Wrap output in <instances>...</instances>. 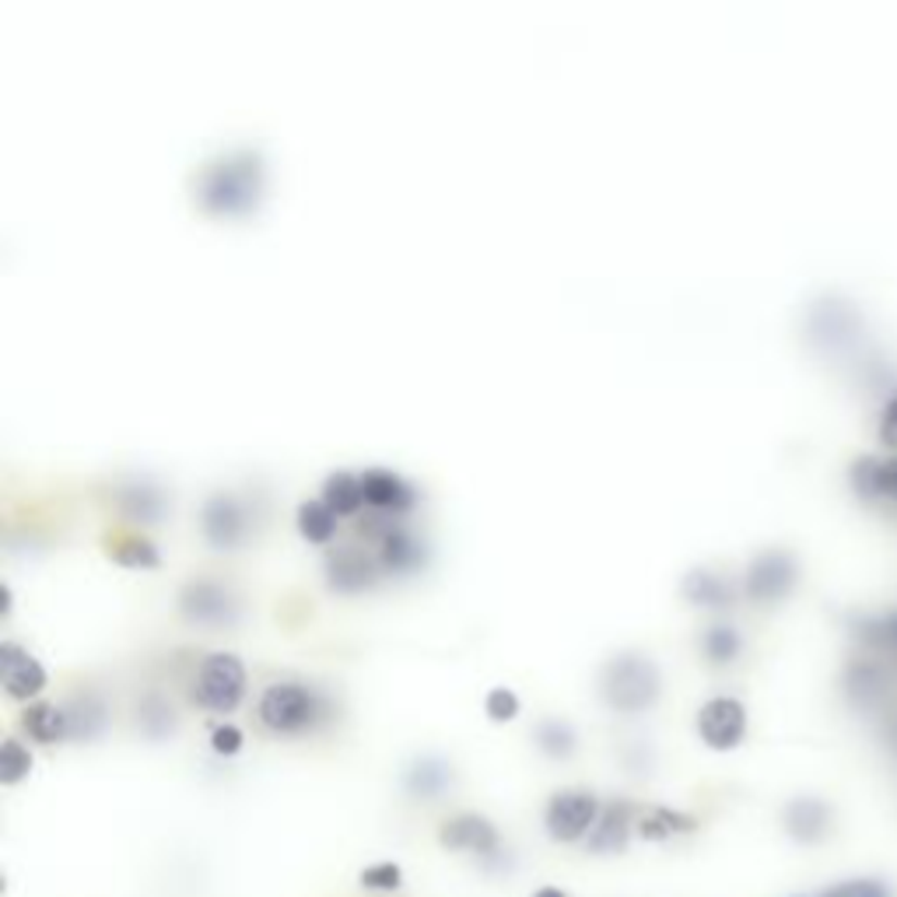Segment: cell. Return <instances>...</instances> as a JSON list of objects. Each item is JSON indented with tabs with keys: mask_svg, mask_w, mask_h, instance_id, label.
Masks as SVG:
<instances>
[{
	"mask_svg": "<svg viewBox=\"0 0 897 897\" xmlns=\"http://www.w3.org/2000/svg\"><path fill=\"white\" fill-rule=\"evenodd\" d=\"M260 726L274 736H312L334 719V701L326 690L302 681H277L260 695Z\"/></svg>",
	"mask_w": 897,
	"mask_h": 897,
	"instance_id": "6da1fadb",
	"label": "cell"
},
{
	"mask_svg": "<svg viewBox=\"0 0 897 897\" xmlns=\"http://www.w3.org/2000/svg\"><path fill=\"white\" fill-rule=\"evenodd\" d=\"M663 695V673L645 652H618L600 670V698L618 715H641Z\"/></svg>",
	"mask_w": 897,
	"mask_h": 897,
	"instance_id": "7a4b0ae2",
	"label": "cell"
},
{
	"mask_svg": "<svg viewBox=\"0 0 897 897\" xmlns=\"http://www.w3.org/2000/svg\"><path fill=\"white\" fill-rule=\"evenodd\" d=\"M246 663L235 652H211L194 676V701L203 712L232 715L246 698Z\"/></svg>",
	"mask_w": 897,
	"mask_h": 897,
	"instance_id": "3957f363",
	"label": "cell"
},
{
	"mask_svg": "<svg viewBox=\"0 0 897 897\" xmlns=\"http://www.w3.org/2000/svg\"><path fill=\"white\" fill-rule=\"evenodd\" d=\"M179 613L186 624L208 627V632H225L235 627L242 618L239 596L232 593V586L217 578H190L179 589Z\"/></svg>",
	"mask_w": 897,
	"mask_h": 897,
	"instance_id": "277c9868",
	"label": "cell"
},
{
	"mask_svg": "<svg viewBox=\"0 0 897 897\" xmlns=\"http://www.w3.org/2000/svg\"><path fill=\"white\" fill-rule=\"evenodd\" d=\"M799 582V561L782 547L761 550L758 558H750L744 572V596L758 607L782 603L785 596L796 589Z\"/></svg>",
	"mask_w": 897,
	"mask_h": 897,
	"instance_id": "5b68a950",
	"label": "cell"
},
{
	"mask_svg": "<svg viewBox=\"0 0 897 897\" xmlns=\"http://www.w3.org/2000/svg\"><path fill=\"white\" fill-rule=\"evenodd\" d=\"M600 810H603L600 799H596L589 789H558L544 807L547 838L558 845H572V842L589 838Z\"/></svg>",
	"mask_w": 897,
	"mask_h": 897,
	"instance_id": "8992f818",
	"label": "cell"
},
{
	"mask_svg": "<svg viewBox=\"0 0 897 897\" xmlns=\"http://www.w3.org/2000/svg\"><path fill=\"white\" fill-rule=\"evenodd\" d=\"M249 530H253V523H249V509L239 495L214 491L200 506V533L211 544V550L232 555V550H239L249 540Z\"/></svg>",
	"mask_w": 897,
	"mask_h": 897,
	"instance_id": "52a82bcc",
	"label": "cell"
},
{
	"mask_svg": "<svg viewBox=\"0 0 897 897\" xmlns=\"http://www.w3.org/2000/svg\"><path fill=\"white\" fill-rule=\"evenodd\" d=\"M323 572H326L329 593H340V596L369 593L375 582L386 575L383 564H379V555H369L365 547H354V544H344V547L329 550Z\"/></svg>",
	"mask_w": 897,
	"mask_h": 897,
	"instance_id": "ba28073f",
	"label": "cell"
},
{
	"mask_svg": "<svg viewBox=\"0 0 897 897\" xmlns=\"http://www.w3.org/2000/svg\"><path fill=\"white\" fill-rule=\"evenodd\" d=\"M698 736L708 750H736L747 736V708L739 698L715 695L698 708Z\"/></svg>",
	"mask_w": 897,
	"mask_h": 897,
	"instance_id": "9c48e42d",
	"label": "cell"
},
{
	"mask_svg": "<svg viewBox=\"0 0 897 897\" xmlns=\"http://www.w3.org/2000/svg\"><path fill=\"white\" fill-rule=\"evenodd\" d=\"M438 842H443V848H449V852H470V856H477L481 862H491V859L501 856V834L481 813L449 817V821L443 824V831H438Z\"/></svg>",
	"mask_w": 897,
	"mask_h": 897,
	"instance_id": "30bf717a",
	"label": "cell"
},
{
	"mask_svg": "<svg viewBox=\"0 0 897 897\" xmlns=\"http://www.w3.org/2000/svg\"><path fill=\"white\" fill-rule=\"evenodd\" d=\"M0 684H4L8 698L33 701L46 690V670L18 641H4L0 645Z\"/></svg>",
	"mask_w": 897,
	"mask_h": 897,
	"instance_id": "8fae6325",
	"label": "cell"
},
{
	"mask_svg": "<svg viewBox=\"0 0 897 897\" xmlns=\"http://www.w3.org/2000/svg\"><path fill=\"white\" fill-rule=\"evenodd\" d=\"M635 821H638V807L632 799H613L600 810L596 824L586 838V848L593 856H618L627 848L635 834Z\"/></svg>",
	"mask_w": 897,
	"mask_h": 897,
	"instance_id": "7c38bea8",
	"label": "cell"
},
{
	"mask_svg": "<svg viewBox=\"0 0 897 897\" xmlns=\"http://www.w3.org/2000/svg\"><path fill=\"white\" fill-rule=\"evenodd\" d=\"M375 544H379V564L386 575H414L428 564V547H424V540H418L400 519Z\"/></svg>",
	"mask_w": 897,
	"mask_h": 897,
	"instance_id": "4fadbf2b",
	"label": "cell"
},
{
	"mask_svg": "<svg viewBox=\"0 0 897 897\" xmlns=\"http://www.w3.org/2000/svg\"><path fill=\"white\" fill-rule=\"evenodd\" d=\"M785 834L799 845H817L831 834V807L817 796H796L782 810Z\"/></svg>",
	"mask_w": 897,
	"mask_h": 897,
	"instance_id": "5bb4252c",
	"label": "cell"
},
{
	"mask_svg": "<svg viewBox=\"0 0 897 897\" xmlns=\"http://www.w3.org/2000/svg\"><path fill=\"white\" fill-rule=\"evenodd\" d=\"M361 484H365V501L375 512H389V515H403L418 506V491L414 484H407L400 474L383 466H372L361 474Z\"/></svg>",
	"mask_w": 897,
	"mask_h": 897,
	"instance_id": "9a60e30c",
	"label": "cell"
},
{
	"mask_svg": "<svg viewBox=\"0 0 897 897\" xmlns=\"http://www.w3.org/2000/svg\"><path fill=\"white\" fill-rule=\"evenodd\" d=\"M116 509L123 519H130V523L154 526V523H162L169 498L162 487H154L151 481H130V484L116 487Z\"/></svg>",
	"mask_w": 897,
	"mask_h": 897,
	"instance_id": "2e32d148",
	"label": "cell"
},
{
	"mask_svg": "<svg viewBox=\"0 0 897 897\" xmlns=\"http://www.w3.org/2000/svg\"><path fill=\"white\" fill-rule=\"evenodd\" d=\"M403 789L421 802L443 799L452 789V764L435 758V753H424V758L411 761V768L403 771Z\"/></svg>",
	"mask_w": 897,
	"mask_h": 897,
	"instance_id": "e0dca14e",
	"label": "cell"
},
{
	"mask_svg": "<svg viewBox=\"0 0 897 897\" xmlns=\"http://www.w3.org/2000/svg\"><path fill=\"white\" fill-rule=\"evenodd\" d=\"M681 593H684L687 603H695L701 610H726L736 600V586H733V582L726 575L712 572V569L687 572L684 582H681Z\"/></svg>",
	"mask_w": 897,
	"mask_h": 897,
	"instance_id": "ac0fdd59",
	"label": "cell"
},
{
	"mask_svg": "<svg viewBox=\"0 0 897 897\" xmlns=\"http://www.w3.org/2000/svg\"><path fill=\"white\" fill-rule=\"evenodd\" d=\"M22 730L28 733V739H36L42 747H53L60 739H71V719L64 705L53 701H33L22 712Z\"/></svg>",
	"mask_w": 897,
	"mask_h": 897,
	"instance_id": "d6986e66",
	"label": "cell"
},
{
	"mask_svg": "<svg viewBox=\"0 0 897 897\" xmlns=\"http://www.w3.org/2000/svg\"><path fill=\"white\" fill-rule=\"evenodd\" d=\"M64 708L71 719V739L91 744V739H99L109 730V705L96 690H82V695H74Z\"/></svg>",
	"mask_w": 897,
	"mask_h": 897,
	"instance_id": "ffe728a7",
	"label": "cell"
},
{
	"mask_svg": "<svg viewBox=\"0 0 897 897\" xmlns=\"http://www.w3.org/2000/svg\"><path fill=\"white\" fill-rule=\"evenodd\" d=\"M295 526H298V537H302L306 544L326 547V544H334V537H337L340 515L329 509L323 498H309V501H302V506H298Z\"/></svg>",
	"mask_w": 897,
	"mask_h": 897,
	"instance_id": "44dd1931",
	"label": "cell"
},
{
	"mask_svg": "<svg viewBox=\"0 0 897 897\" xmlns=\"http://www.w3.org/2000/svg\"><path fill=\"white\" fill-rule=\"evenodd\" d=\"M695 827H698L695 817L670 807H645L638 810V821H635V834L645 842H670L676 834H690Z\"/></svg>",
	"mask_w": 897,
	"mask_h": 897,
	"instance_id": "7402d4cb",
	"label": "cell"
},
{
	"mask_svg": "<svg viewBox=\"0 0 897 897\" xmlns=\"http://www.w3.org/2000/svg\"><path fill=\"white\" fill-rule=\"evenodd\" d=\"M105 555L113 558L120 569H134V572H151L162 564L159 547H154L148 537H137V533H120V537L105 540Z\"/></svg>",
	"mask_w": 897,
	"mask_h": 897,
	"instance_id": "603a6c76",
	"label": "cell"
},
{
	"mask_svg": "<svg viewBox=\"0 0 897 897\" xmlns=\"http://www.w3.org/2000/svg\"><path fill=\"white\" fill-rule=\"evenodd\" d=\"M323 501L340 519L358 515L361 506H369V501H365V484H361V477L348 474V470H334V474L323 481Z\"/></svg>",
	"mask_w": 897,
	"mask_h": 897,
	"instance_id": "cb8c5ba5",
	"label": "cell"
},
{
	"mask_svg": "<svg viewBox=\"0 0 897 897\" xmlns=\"http://www.w3.org/2000/svg\"><path fill=\"white\" fill-rule=\"evenodd\" d=\"M698 645L708 666H730L744 652V638H739L733 624H708Z\"/></svg>",
	"mask_w": 897,
	"mask_h": 897,
	"instance_id": "d4e9b609",
	"label": "cell"
},
{
	"mask_svg": "<svg viewBox=\"0 0 897 897\" xmlns=\"http://www.w3.org/2000/svg\"><path fill=\"white\" fill-rule=\"evenodd\" d=\"M533 744H537L540 753L555 761H569L578 750V733L572 730V722L564 719H540L537 730H533Z\"/></svg>",
	"mask_w": 897,
	"mask_h": 897,
	"instance_id": "484cf974",
	"label": "cell"
},
{
	"mask_svg": "<svg viewBox=\"0 0 897 897\" xmlns=\"http://www.w3.org/2000/svg\"><path fill=\"white\" fill-rule=\"evenodd\" d=\"M176 708H172L162 695H145L137 701V730L148 739H165L176 733Z\"/></svg>",
	"mask_w": 897,
	"mask_h": 897,
	"instance_id": "4316f807",
	"label": "cell"
},
{
	"mask_svg": "<svg viewBox=\"0 0 897 897\" xmlns=\"http://www.w3.org/2000/svg\"><path fill=\"white\" fill-rule=\"evenodd\" d=\"M33 775V753L22 747V739L8 736L0 747V785H18Z\"/></svg>",
	"mask_w": 897,
	"mask_h": 897,
	"instance_id": "83f0119b",
	"label": "cell"
},
{
	"mask_svg": "<svg viewBox=\"0 0 897 897\" xmlns=\"http://www.w3.org/2000/svg\"><path fill=\"white\" fill-rule=\"evenodd\" d=\"M848 484L862 501H880V460L876 456H859L848 470Z\"/></svg>",
	"mask_w": 897,
	"mask_h": 897,
	"instance_id": "f1b7e54d",
	"label": "cell"
},
{
	"mask_svg": "<svg viewBox=\"0 0 897 897\" xmlns=\"http://www.w3.org/2000/svg\"><path fill=\"white\" fill-rule=\"evenodd\" d=\"M361 887L365 890H379V894H393L403 887V870L397 862H372L361 870Z\"/></svg>",
	"mask_w": 897,
	"mask_h": 897,
	"instance_id": "f546056e",
	"label": "cell"
},
{
	"mask_svg": "<svg viewBox=\"0 0 897 897\" xmlns=\"http://www.w3.org/2000/svg\"><path fill=\"white\" fill-rule=\"evenodd\" d=\"M484 715L491 722H512L519 715V695L512 687H491L484 698Z\"/></svg>",
	"mask_w": 897,
	"mask_h": 897,
	"instance_id": "4dcf8cb0",
	"label": "cell"
},
{
	"mask_svg": "<svg viewBox=\"0 0 897 897\" xmlns=\"http://www.w3.org/2000/svg\"><path fill=\"white\" fill-rule=\"evenodd\" d=\"M817 897H894V890L884 884V880L865 876V880H845V884H834Z\"/></svg>",
	"mask_w": 897,
	"mask_h": 897,
	"instance_id": "1f68e13d",
	"label": "cell"
},
{
	"mask_svg": "<svg viewBox=\"0 0 897 897\" xmlns=\"http://www.w3.org/2000/svg\"><path fill=\"white\" fill-rule=\"evenodd\" d=\"M242 744H246V736L239 726H232V722H222V726H214V733H211V750L217 758H235V753L242 750Z\"/></svg>",
	"mask_w": 897,
	"mask_h": 897,
	"instance_id": "d6a6232c",
	"label": "cell"
},
{
	"mask_svg": "<svg viewBox=\"0 0 897 897\" xmlns=\"http://www.w3.org/2000/svg\"><path fill=\"white\" fill-rule=\"evenodd\" d=\"M862 638H870L876 645H887V649H897V613H887L873 624H862Z\"/></svg>",
	"mask_w": 897,
	"mask_h": 897,
	"instance_id": "836d02e7",
	"label": "cell"
},
{
	"mask_svg": "<svg viewBox=\"0 0 897 897\" xmlns=\"http://www.w3.org/2000/svg\"><path fill=\"white\" fill-rule=\"evenodd\" d=\"M880 446L897 449V393L884 403V414H880Z\"/></svg>",
	"mask_w": 897,
	"mask_h": 897,
	"instance_id": "e575fe53",
	"label": "cell"
},
{
	"mask_svg": "<svg viewBox=\"0 0 897 897\" xmlns=\"http://www.w3.org/2000/svg\"><path fill=\"white\" fill-rule=\"evenodd\" d=\"M880 498L897 501V456L894 460H880Z\"/></svg>",
	"mask_w": 897,
	"mask_h": 897,
	"instance_id": "d590c367",
	"label": "cell"
},
{
	"mask_svg": "<svg viewBox=\"0 0 897 897\" xmlns=\"http://www.w3.org/2000/svg\"><path fill=\"white\" fill-rule=\"evenodd\" d=\"M530 897H569V894H564L561 887H540V890H533Z\"/></svg>",
	"mask_w": 897,
	"mask_h": 897,
	"instance_id": "8d00e7d4",
	"label": "cell"
}]
</instances>
